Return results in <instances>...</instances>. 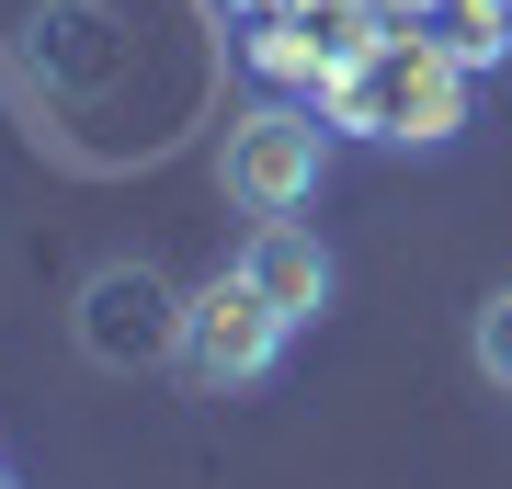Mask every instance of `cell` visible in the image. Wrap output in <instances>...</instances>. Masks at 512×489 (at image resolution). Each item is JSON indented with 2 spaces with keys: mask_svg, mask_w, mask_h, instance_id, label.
<instances>
[{
  "mask_svg": "<svg viewBox=\"0 0 512 489\" xmlns=\"http://www.w3.org/2000/svg\"><path fill=\"white\" fill-rule=\"evenodd\" d=\"M342 126H365V137H410V148H444L467 126V69H456V46H433V35H387L376 57H353V80H342Z\"/></svg>",
  "mask_w": 512,
  "mask_h": 489,
  "instance_id": "6da1fadb",
  "label": "cell"
},
{
  "mask_svg": "<svg viewBox=\"0 0 512 489\" xmlns=\"http://www.w3.org/2000/svg\"><path fill=\"white\" fill-rule=\"evenodd\" d=\"M285 308L251 285V273H217V285L194 296V319H183V376L205 387V399H228V387H262L285 364Z\"/></svg>",
  "mask_w": 512,
  "mask_h": 489,
  "instance_id": "3957f363",
  "label": "cell"
},
{
  "mask_svg": "<svg viewBox=\"0 0 512 489\" xmlns=\"http://www.w3.org/2000/svg\"><path fill=\"white\" fill-rule=\"evenodd\" d=\"M239 273H251L285 319H319V308H330V251H319L296 217H262L251 239H239Z\"/></svg>",
  "mask_w": 512,
  "mask_h": 489,
  "instance_id": "5b68a950",
  "label": "cell"
},
{
  "mask_svg": "<svg viewBox=\"0 0 512 489\" xmlns=\"http://www.w3.org/2000/svg\"><path fill=\"white\" fill-rule=\"evenodd\" d=\"M183 319H194V296L171 285L160 262H103L92 285H80V353L103 364V376H137V364H183Z\"/></svg>",
  "mask_w": 512,
  "mask_h": 489,
  "instance_id": "7a4b0ae2",
  "label": "cell"
},
{
  "mask_svg": "<svg viewBox=\"0 0 512 489\" xmlns=\"http://www.w3.org/2000/svg\"><path fill=\"white\" fill-rule=\"evenodd\" d=\"M319 171H330V126H319V114H296V103L239 114L228 148H217L228 205H251V217H296V205L319 194Z\"/></svg>",
  "mask_w": 512,
  "mask_h": 489,
  "instance_id": "277c9868",
  "label": "cell"
},
{
  "mask_svg": "<svg viewBox=\"0 0 512 489\" xmlns=\"http://www.w3.org/2000/svg\"><path fill=\"white\" fill-rule=\"evenodd\" d=\"M467 364L501 387V399H512V285H490V296H478V319H467Z\"/></svg>",
  "mask_w": 512,
  "mask_h": 489,
  "instance_id": "8992f818",
  "label": "cell"
},
{
  "mask_svg": "<svg viewBox=\"0 0 512 489\" xmlns=\"http://www.w3.org/2000/svg\"><path fill=\"white\" fill-rule=\"evenodd\" d=\"M0 489H12V478H0Z\"/></svg>",
  "mask_w": 512,
  "mask_h": 489,
  "instance_id": "52a82bcc",
  "label": "cell"
}]
</instances>
